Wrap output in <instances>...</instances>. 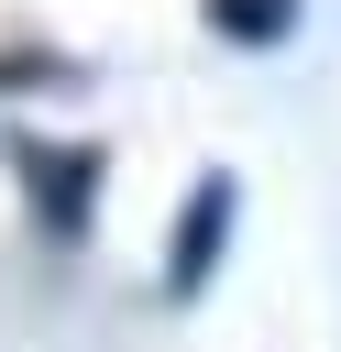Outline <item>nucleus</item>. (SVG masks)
<instances>
[]
</instances>
